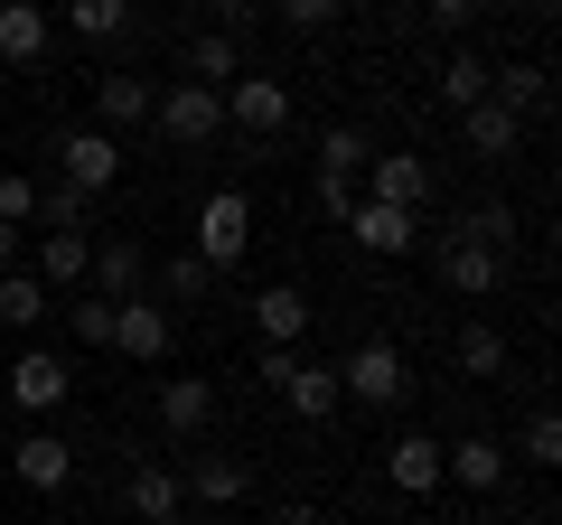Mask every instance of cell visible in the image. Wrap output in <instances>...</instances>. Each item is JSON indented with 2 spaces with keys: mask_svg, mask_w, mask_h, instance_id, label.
<instances>
[{
  "mask_svg": "<svg viewBox=\"0 0 562 525\" xmlns=\"http://www.w3.org/2000/svg\"><path fill=\"white\" fill-rule=\"evenodd\" d=\"M262 384L281 394L291 423H328V413L347 404V394H338V366H310L301 347H262Z\"/></svg>",
  "mask_w": 562,
  "mask_h": 525,
  "instance_id": "6da1fadb",
  "label": "cell"
},
{
  "mask_svg": "<svg viewBox=\"0 0 562 525\" xmlns=\"http://www.w3.org/2000/svg\"><path fill=\"white\" fill-rule=\"evenodd\" d=\"M150 122H160L169 150H198V142H216V132H225V94H216V85H198V76H179L160 103H150Z\"/></svg>",
  "mask_w": 562,
  "mask_h": 525,
  "instance_id": "7a4b0ae2",
  "label": "cell"
},
{
  "mask_svg": "<svg viewBox=\"0 0 562 525\" xmlns=\"http://www.w3.org/2000/svg\"><path fill=\"white\" fill-rule=\"evenodd\" d=\"M338 394H357V404H403V394H413V366H403V347H384V338L347 347Z\"/></svg>",
  "mask_w": 562,
  "mask_h": 525,
  "instance_id": "3957f363",
  "label": "cell"
},
{
  "mask_svg": "<svg viewBox=\"0 0 562 525\" xmlns=\"http://www.w3.org/2000/svg\"><path fill=\"white\" fill-rule=\"evenodd\" d=\"M225 122H235L244 142H281L291 132V85L281 76H235L225 85Z\"/></svg>",
  "mask_w": 562,
  "mask_h": 525,
  "instance_id": "277c9868",
  "label": "cell"
},
{
  "mask_svg": "<svg viewBox=\"0 0 562 525\" xmlns=\"http://www.w3.org/2000/svg\"><path fill=\"white\" fill-rule=\"evenodd\" d=\"M57 179H66V188H85V198H103V188L122 179V142H113V132H94V122L57 132Z\"/></svg>",
  "mask_w": 562,
  "mask_h": 525,
  "instance_id": "5b68a950",
  "label": "cell"
},
{
  "mask_svg": "<svg viewBox=\"0 0 562 525\" xmlns=\"http://www.w3.org/2000/svg\"><path fill=\"white\" fill-rule=\"evenodd\" d=\"M244 244H254V206H244L235 188H216V198L198 206V262L225 272V262H244Z\"/></svg>",
  "mask_w": 562,
  "mask_h": 525,
  "instance_id": "8992f818",
  "label": "cell"
},
{
  "mask_svg": "<svg viewBox=\"0 0 562 525\" xmlns=\"http://www.w3.org/2000/svg\"><path fill=\"white\" fill-rule=\"evenodd\" d=\"M169 338H179L169 301H140V291H132V301H113V347H122L132 366H160V357H169Z\"/></svg>",
  "mask_w": 562,
  "mask_h": 525,
  "instance_id": "52a82bcc",
  "label": "cell"
},
{
  "mask_svg": "<svg viewBox=\"0 0 562 525\" xmlns=\"http://www.w3.org/2000/svg\"><path fill=\"white\" fill-rule=\"evenodd\" d=\"M366 198L375 206H403V216H422V206H431V160H422V150H375V160H366Z\"/></svg>",
  "mask_w": 562,
  "mask_h": 525,
  "instance_id": "ba28073f",
  "label": "cell"
},
{
  "mask_svg": "<svg viewBox=\"0 0 562 525\" xmlns=\"http://www.w3.org/2000/svg\"><path fill=\"white\" fill-rule=\"evenodd\" d=\"M441 479L497 498V488H506V442H497V432H460V442H441Z\"/></svg>",
  "mask_w": 562,
  "mask_h": 525,
  "instance_id": "9c48e42d",
  "label": "cell"
},
{
  "mask_svg": "<svg viewBox=\"0 0 562 525\" xmlns=\"http://www.w3.org/2000/svg\"><path fill=\"white\" fill-rule=\"evenodd\" d=\"M347 235H357L366 254H384V262H394V254H413V244H422V216H403V206H375V198H357V206H347Z\"/></svg>",
  "mask_w": 562,
  "mask_h": 525,
  "instance_id": "30bf717a",
  "label": "cell"
},
{
  "mask_svg": "<svg viewBox=\"0 0 562 525\" xmlns=\"http://www.w3.org/2000/svg\"><path fill=\"white\" fill-rule=\"evenodd\" d=\"M150 103H160V94H150V76H94V132H113V142H122V132L150 122Z\"/></svg>",
  "mask_w": 562,
  "mask_h": 525,
  "instance_id": "8fae6325",
  "label": "cell"
},
{
  "mask_svg": "<svg viewBox=\"0 0 562 525\" xmlns=\"http://www.w3.org/2000/svg\"><path fill=\"white\" fill-rule=\"evenodd\" d=\"M179 498H188V488H179V469H169V460H132V469H122V506H132L140 525L179 516Z\"/></svg>",
  "mask_w": 562,
  "mask_h": 525,
  "instance_id": "7c38bea8",
  "label": "cell"
},
{
  "mask_svg": "<svg viewBox=\"0 0 562 525\" xmlns=\"http://www.w3.org/2000/svg\"><path fill=\"white\" fill-rule=\"evenodd\" d=\"M206 423H216V384H206V376H169L160 384V432H169V442H198Z\"/></svg>",
  "mask_w": 562,
  "mask_h": 525,
  "instance_id": "4fadbf2b",
  "label": "cell"
},
{
  "mask_svg": "<svg viewBox=\"0 0 562 525\" xmlns=\"http://www.w3.org/2000/svg\"><path fill=\"white\" fill-rule=\"evenodd\" d=\"M85 291L132 301V291H140V244L132 235H94V254H85Z\"/></svg>",
  "mask_w": 562,
  "mask_h": 525,
  "instance_id": "5bb4252c",
  "label": "cell"
},
{
  "mask_svg": "<svg viewBox=\"0 0 562 525\" xmlns=\"http://www.w3.org/2000/svg\"><path fill=\"white\" fill-rule=\"evenodd\" d=\"M66 384H76V376H66V357L29 347V357L10 366V404H20V413H57V404H66Z\"/></svg>",
  "mask_w": 562,
  "mask_h": 525,
  "instance_id": "9a60e30c",
  "label": "cell"
},
{
  "mask_svg": "<svg viewBox=\"0 0 562 525\" xmlns=\"http://www.w3.org/2000/svg\"><path fill=\"white\" fill-rule=\"evenodd\" d=\"M441 282L460 291V301H487V291L506 282V254H487V244H460V235H450V244H441Z\"/></svg>",
  "mask_w": 562,
  "mask_h": 525,
  "instance_id": "2e32d148",
  "label": "cell"
},
{
  "mask_svg": "<svg viewBox=\"0 0 562 525\" xmlns=\"http://www.w3.org/2000/svg\"><path fill=\"white\" fill-rule=\"evenodd\" d=\"M10 479L20 488H66L76 479V450H66L57 432H29V442H10Z\"/></svg>",
  "mask_w": 562,
  "mask_h": 525,
  "instance_id": "e0dca14e",
  "label": "cell"
},
{
  "mask_svg": "<svg viewBox=\"0 0 562 525\" xmlns=\"http://www.w3.org/2000/svg\"><path fill=\"white\" fill-rule=\"evenodd\" d=\"M179 488H188V498H198V506H235L244 488H254V469H244L235 450H198V460H188V479H179Z\"/></svg>",
  "mask_w": 562,
  "mask_h": 525,
  "instance_id": "ac0fdd59",
  "label": "cell"
},
{
  "mask_svg": "<svg viewBox=\"0 0 562 525\" xmlns=\"http://www.w3.org/2000/svg\"><path fill=\"white\" fill-rule=\"evenodd\" d=\"M384 479H394L403 498H431V488H441V442H431V432H403V442L384 450Z\"/></svg>",
  "mask_w": 562,
  "mask_h": 525,
  "instance_id": "d6986e66",
  "label": "cell"
},
{
  "mask_svg": "<svg viewBox=\"0 0 562 525\" xmlns=\"http://www.w3.org/2000/svg\"><path fill=\"white\" fill-rule=\"evenodd\" d=\"M254 328H262V347H301V328H310V291H291V282L254 291Z\"/></svg>",
  "mask_w": 562,
  "mask_h": 525,
  "instance_id": "ffe728a7",
  "label": "cell"
},
{
  "mask_svg": "<svg viewBox=\"0 0 562 525\" xmlns=\"http://www.w3.org/2000/svg\"><path fill=\"white\" fill-rule=\"evenodd\" d=\"M431 103H450V113L487 103V57H479V47H450V57L431 66Z\"/></svg>",
  "mask_w": 562,
  "mask_h": 525,
  "instance_id": "44dd1931",
  "label": "cell"
},
{
  "mask_svg": "<svg viewBox=\"0 0 562 525\" xmlns=\"http://www.w3.org/2000/svg\"><path fill=\"white\" fill-rule=\"evenodd\" d=\"M47 38H57V29H47L38 0H0V57H10V66H38Z\"/></svg>",
  "mask_w": 562,
  "mask_h": 525,
  "instance_id": "7402d4cb",
  "label": "cell"
},
{
  "mask_svg": "<svg viewBox=\"0 0 562 525\" xmlns=\"http://www.w3.org/2000/svg\"><path fill=\"white\" fill-rule=\"evenodd\" d=\"M460 142L479 150V160H516V142H525V122L506 113V103H469V113H460Z\"/></svg>",
  "mask_w": 562,
  "mask_h": 525,
  "instance_id": "603a6c76",
  "label": "cell"
},
{
  "mask_svg": "<svg viewBox=\"0 0 562 525\" xmlns=\"http://www.w3.org/2000/svg\"><path fill=\"white\" fill-rule=\"evenodd\" d=\"M85 254H94V235H38V262H29V272L66 301V291H85Z\"/></svg>",
  "mask_w": 562,
  "mask_h": 525,
  "instance_id": "cb8c5ba5",
  "label": "cell"
},
{
  "mask_svg": "<svg viewBox=\"0 0 562 525\" xmlns=\"http://www.w3.org/2000/svg\"><path fill=\"white\" fill-rule=\"evenodd\" d=\"M47 310H57V291H47L29 262H20V272H0V328H38Z\"/></svg>",
  "mask_w": 562,
  "mask_h": 525,
  "instance_id": "d4e9b609",
  "label": "cell"
},
{
  "mask_svg": "<svg viewBox=\"0 0 562 525\" xmlns=\"http://www.w3.org/2000/svg\"><path fill=\"white\" fill-rule=\"evenodd\" d=\"M460 244H487V254H516V206H497V198H479V206H460V225H450Z\"/></svg>",
  "mask_w": 562,
  "mask_h": 525,
  "instance_id": "484cf974",
  "label": "cell"
},
{
  "mask_svg": "<svg viewBox=\"0 0 562 525\" xmlns=\"http://www.w3.org/2000/svg\"><path fill=\"white\" fill-rule=\"evenodd\" d=\"M29 225H47V235H94V198H85V188H38V216Z\"/></svg>",
  "mask_w": 562,
  "mask_h": 525,
  "instance_id": "4316f807",
  "label": "cell"
},
{
  "mask_svg": "<svg viewBox=\"0 0 562 525\" xmlns=\"http://www.w3.org/2000/svg\"><path fill=\"white\" fill-rule=\"evenodd\" d=\"M366 160H375V142H366L357 122H338V132H319V179H347V188H357V169H366Z\"/></svg>",
  "mask_w": 562,
  "mask_h": 525,
  "instance_id": "83f0119b",
  "label": "cell"
},
{
  "mask_svg": "<svg viewBox=\"0 0 562 525\" xmlns=\"http://www.w3.org/2000/svg\"><path fill=\"white\" fill-rule=\"evenodd\" d=\"M460 376H479V384H497V376H506V328H487V320H469V328H460Z\"/></svg>",
  "mask_w": 562,
  "mask_h": 525,
  "instance_id": "f1b7e54d",
  "label": "cell"
},
{
  "mask_svg": "<svg viewBox=\"0 0 562 525\" xmlns=\"http://www.w3.org/2000/svg\"><path fill=\"white\" fill-rule=\"evenodd\" d=\"M188 76H198V85H235L244 76V47L225 38V29H206V38L188 47Z\"/></svg>",
  "mask_w": 562,
  "mask_h": 525,
  "instance_id": "f546056e",
  "label": "cell"
},
{
  "mask_svg": "<svg viewBox=\"0 0 562 525\" xmlns=\"http://www.w3.org/2000/svg\"><path fill=\"white\" fill-rule=\"evenodd\" d=\"M487 103H506V113H535V103H543V66H487Z\"/></svg>",
  "mask_w": 562,
  "mask_h": 525,
  "instance_id": "4dcf8cb0",
  "label": "cell"
},
{
  "mask_svg": "<svg viewBox=\"0 0 562 525\" xmlns=\"http://www.w3.org/2000/svg\"><path fill=\"white\" fill-rule=\"evenodd\" d=\"M66 29L76 38H122L132 29V0H66Z\"/></svg>",
  "mask_w": 562,
  "mask_h": 525,
  "instance_id": "1f68e13d",
  "label": "cell"
},
{
  "mask_svg": "<svg viewBox=\"0 0 562 525\" xmlns=\"http://www.w3.org/2000/svg\"><path fill=\"white\" fill-rule=\"evenodd\" d=\"M66 328H76L85 347H113V301H103V291H66Z\"/></svg>",
  "mask_w": 562,
  "mask_h": 525,
  "instance_id": "d6a6232c",
  "label": "cell"
},
{
  "mask_svg": "<svg viewBox=\"0 0 562 525\" xmlns=\"http://www.w3.org/2000/svg\"><path fill=\"white\" fill-rule=\"evenodd\" d=\"M272 20H281V29H338L347 0H272Z\"/></svg>",
  "mask_w": 562,
  "mask_h": 525,
  "instance_id": "836d02e7",
  "label": "cell"
},
{
  "mask_svg": "<svg viewBox=\"0 0 562 525\" xmlns=\"http://www.w3.org/2000/svg\"><path fill=\"white\" fill-rule=\"evenodd\" d=\"M516 450H525L535 469H553V460H562V423H553V413H535V423L516 432Z\"/></svg>",
  "mask_w": 562,
  "mask_h": 525,
  "instance_id": "e575fe53",
  "label": "cell"
},
{
  "mask_svg": "<svg viewBox=\"0 0 562 525\" xmlns=\"http://www.w3.org/2000/svg\"><path fill=\"white\" fill-rule=\"evenodd\" d=\"M206 282H216V272H206L198 254H179V262L160 272V291H169V301H206Z\"/></svg>",
  "mask_w": 562,
  "mask_h": 525,
  "instance_id": "d590c367",
  "label": "cell"
},
{
  "mask_svg": "<svg viewBox=\"0 0 562 525\" xmlns=\"http://www.w3.org/2000/svg\"><path fill=\"white\" fill-rule=\"evenodd\" d=\"M29 216H38V179L10 169V179H0V225H29Z\"/></svg>",
  "mask_w": 562,
  "mask_h": 525,
  "instance_id": "8d00e7d4",
  "label": "cell"
},
{
  "mask_svg": "<svg viewBox=\"0 0 562 525\" xmlns=\"http://www.w3.org/2000/svg\"><path fill=\"white\" fill-rule=\"evenodd\" d=\"M422 10H431V29H441V38H460V29L479 20V0H422Z\"/></svg>",
  "mask_w": 562,
  "mask_h": 525,
  "instance_id": "74e56055",
  "label": "cell"
},
{
  "mask_svg": "<svg viewBox=\"0 0 562 525\" xmlns=\"http://www.w3.org/2000/svg\"><path fill=\"white\" fill-rule=\"evenodd\" d=\"M0 272H20V225H0Z\"/></svg>",
  "mask_w": 562,
  "mask_h": 525,
  "instance_id": "f35d334b",
  "label": "cell"
},
{
  "mask_svg": "<svg viewBox=\"0 0 562 525\" xmlns=\"http://www.w3.org/2000/svg\"><path fill=\"white\" fill-rule=\"evenodd\" d=\"M244 10H254V0H216V29H225V38H235V20H244Z\"/></svg>",
  "mask_w": 562,
  "mask_h": 525,
  "instance_id": "ab89813d",
  "label": "cell"
},
{
  "mask_svg": "<svg viewBox=\"0 0 562 525\" xmlns=\"http://www.w3.org/2000/svg\"><path fill=\"white\" fill-rule=\"evenodd\" d=\"M525 10H543V0H525Z\"/></svg>",
  "mask_w": 562,
  "mask_h": 525,
  "instance_id": "60d3db41",
  "label": "cell"
},
{
  "mask_svg": "<svg viewBox=\"0 0 562 525\" xmlns=\"http://www.w3.org/2000/svg\"><path fill=\"white\" fill-rule=\"evenodd\" d=\"M160 525H179V516H160Z\"/></svg>",
  "mask_w": 562,
  "mask_h": 525,
  "instance_id": "b9f144b4",
  "label": "cell"
},
{
  "mask_svg": "<svg viewBox=\"0 0 562 525\" xmlns=\"http://www.w3.org/2000/svg\"><path fill=\"white\" fill-rule=\"evenodd\" d=\"M38 10H47V0H38Z\"/></svg>",
  "mask_w": 562,
  "mask_h": 525,
  "instance_id": "7bdbcfd3",
  "label": "cell"
}]
</instances>
